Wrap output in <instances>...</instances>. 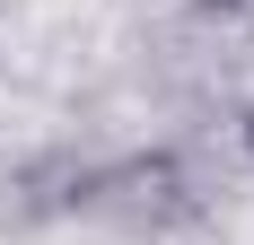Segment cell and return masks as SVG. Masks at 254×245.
Returning <instances> with one entry per match:
<instances>
[{
  "label": "cell",
  "mask_w": 254,
  "mask_h": 245,
  "mask_svg": "<svg viewBox=\"0 0 254 245\" xmlns=\"http://www.w3.org/2000/svg\"><path fill=\"white\" fill-rule=\"evenodd\" d=\"M88 210L131 237H167V228L202 219V175L184 149H131L114 167H88Z\"/></svg>",
  "instance_id": "1"
},
{
  "label": "cell",
  "mask_w": 254,
  "mask_h": 245,
  "mask_svg": "<svg viewBox=\"0 0 254 245\" xmlns=\"http://www.w3.org/2000/svg\"><path fill=\"white\" fill-rule=\"evenodd\" d=\"M193 9H219V18H237V9H254V0H193Z\"/></svg>",
  "instance_id": "2"
},
{
  "label": "cell",
  "mask_w": 254,
  "mask_h": 245,
  "mask_svg": "<svg viewBox=\"0 0 254 245\" xmlns=\"http://www.w3.org/2000/svg\"><path fill=\"white\" fill-rule=\"evenodd\" d=\"M246 158H254V105H246Z\"/></svg>",
  "instance_id": "3"
}]
</instances>
